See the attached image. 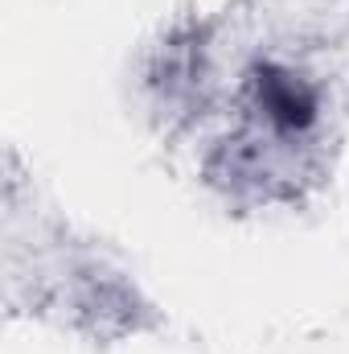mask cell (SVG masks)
I'll use <instances>...</instances> for the list:
<instances>
[{"instance_id": "cell-1", "label": "cell", "mask_w": 349, "mask_h": 354, "mask_svg": "<svg viewBox=\"0 0 349 354\" xmlns=\"http://www.w3.org/2000/svg\"><path fill=\"white\" fill-rule=\"evenodd\" d=\"M259 103L279 132H304L317 120V95L308 91V83L275 66H267L259 75Z\"/></svg>"}]
</instances>
